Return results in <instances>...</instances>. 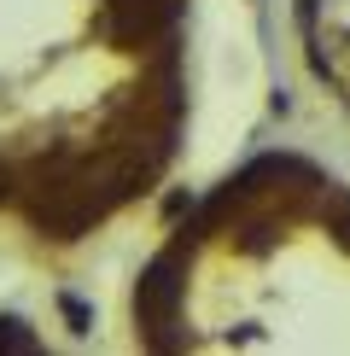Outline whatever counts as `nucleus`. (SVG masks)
<instances>
[{
	"label": "nucleus",
	"instance_id": "obj_4",
	"mask_svg": "<svg viewBox=\"0 0 350 356\" xmlns=\"http://www.w3.org/2000/svg\"><path fill=\"white\" fill-rule=\"evenodd\" d=\"M333 234H339V245L350 251V193H333Z\"/></svg>",
	"mask_w": 350,
	"mask_h": 356
},
{
	"label": "nucleus",
	"instance_id": "obj_1",
	"mask_svg": "<svg viewBox=\"0 0 350 356\" xmlns=\"http://www.w3.org/2000/svg\"><path fill=\"white\" fill-rule=\"evenodd\" d=\"M181 269H187V234L146 263V275H140V286H135V321L146 327V339H152L158 350L175 345L164 327H175V309H181Z\"/></svg>",
	"mask_w": 350,
	"mask_h": 356
},
{
	"label": "nucleus",
	"instance_id": "obj_3",
	"mask_svg": "<svg viewBox=\"0 0 350 356\" xmlns=\"http://www.w3.org/2000/svg\"><path fill=\"white\" fill-rule=\"evenodd\" d=\"M0 350H35V333L24 321H0Z\"/></svg>",
	"mask_w": 350,
	"mask_h": 356
},
{
	"label": "nucleus",
	"instance_id": "obj_2",
	"mask_svg": "<svg viewBox=\"0 0 350 356\" xmlns=\"http://www.w3.org/2000/svg\"><path fill=\"white\" fill-rule=\"evenodd\" d=\"M181 12V0H106L99 12V35L117 47H146L152 35H164Z\"/></svg>",
	"mask_w": 350,
	"mask_h": 356
},
{
	"label": "nucleus",
	"instance_id": "obj_6",
	"mask_svg": "<svg viewBox=\"0 0 350 356\" xmlns=\"http://www.w3.org/2000/svg\"><path fill=\"white\" fill-rule=\"evenodd\" d=\"M6 193H12V170L0 164V199H6Z\"/></svg>",
	"mask_w": 350,
	"mask_h": 356
},
{
	"label": "nucleus",
	"instance_id": "obj_5",
	"mask_svg": "<svg viewBox=\"0 0 350 356\" xmlns=\"http://www.w3.org/2000/svg\"><path fill=\"white\" fill-rule=\"evenodd\" d=\"M58 304H65V316H70V327H76V333H82V327H88V309H82L76 298H58Z\"/></svg>",
	"mask_w": 350,
	"mask_h": 356
}]
</instances>
